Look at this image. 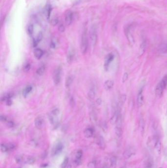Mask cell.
Returning a JSON list of instances; mask_svg holds the SVG:
<instances>
[{
    "label": "cell",
    "instance_id": "11",
    "mask_svg": "<svg viewBox=\"0 0 167 168\" xmlns=\"http://www.w3.org/2000/svg\"><path fill=\"white\" fill-rule=\"evenodd\" d=\"M126 35L127 37V38L129 40V42L130 44V45H133L134 44V39L132 35L131 34L130 31V28H127L126 30Z\"/></svg>",
    "mask_w": 167,
    "mask_h": 168
},
{
    "label": "cell",
    "instance_id": "40",
    "mask_svg": "<svg viewBox=\"0 0 167 168\" xmlns=\"http://www.w3.org/2000/svg\"><path fill=\"white\" fill-rule=\"evenodd\" d=\"M58 31H59V32H60V33H63L65 31V27H64V26L63 24H60L59 26V27H58Z\"/></svg>",
    "mask_w": 167,
    "mask_h": 168
},
{
    "label": "cell",
    "instance_id": "44",
    "mask_svg": "<svg viewBox=\"0 0 167 168\" xmlns=\"http://www.w3.org/2000/svg\"><path fill=\"white\" fill-rule=\"evenodd\" d=\"M75 104V102H74V99L73 97H72L70 99V105L72 107H74Z\"/></svg>",
    "mask_w": 167,
    "mask_h": 168
},
{
    "label": "cell",
    "instance_id": "32",
    "mask_svg": "<svg viewBox=\"0 0 167 168\" xmlns=\"http://www.w3.org/2000/svg\"><path fill=\"white\" fill-rule=\"evenodd\" d=\"M32 90V87L31 86H28L24 91L23 92V95L24 96H26Z\"/></svg>",
    "mask_w": 167,
    "mask_h": 168
},
{
    "label": "cell",
    "instance_id": "50",
    "mask_svg": "<svg viewBox=\"0 0 167 168\" xmlns=\"http://www.w3.org/2000/svg\"><path fill=\"white\" fill-rule=\"evenodd\" d=\"M161 168V167H160V168Z\"/></svg>",
    "mask_w": 167,
    "mask_h": 168
},
{
    "label": "cell",
    "instance_id": "26",
    "mask_svg": "<svg viewBox=\"0 0 167 168\" xmlns=\"http://www.w3.org/2000/svg\"><path fill=\"white\" fill-rule=\"evenodd\" d=\"M74 52L72 51H70L67 55V62L69 64L71 63L74 59Z\"/></svg>",
    "mask_w": 167,
    "mask_h": 168
},
{
    "label": "cell",
    "instance_id": "19",
    "mask_svg": "<svg viewBox=\"0 0 167 168\" xmlns=\"http://www.w3.org/2000/svg\"><path fill=\"white\" fill-rule=\"evenodd\" d=\"M158 52L160 54L167 53V43L160 45L158 47Z\"/></svg>",
    "mask_w": 167,
    "mask_h": 168
},
{
    "label": "cell",
    "instance_id": "8",
    "mask_svg": "<svg viewBox=\"0 0 167 168\" xmlns=\"http://www.w3.org/2000/svg\"><path fill=\"white\" fill-rule=\"evenodd\" d=\"M114 58H115L114 55L112 53H110L106 56L104 62V68L105 69H108L109 65L114 60Z\"/></svg>",
    "mask_w": 167,
    "mask_h": 168
},
{
    "label": "cell",
    "instance_id": "20",
    "mask_svg": "<svg viewBox=\"0 0 167 168\" xmlns=\"http://www.w3.org/2000/svg\"><path fill=\"white\" fill-rule=\"evenodd\" d=\"M98 145L99 146L100 148L102 149H104L106 147L105 143L104 140L102 136L99 137L98 140Z\"/></svg>",
    "mask_w": 167,
    "mask_h": 168
},
{
    "label": "cell",
    "instance_id": "14",
    "mask_svg": "<svg viewBox=\"0 0 167 168\" xmlns=\"http://www.w3.org/2000/svg\"><path fill=\"white\" fill-rule=\"evenodd\" d=\"M154 148L158 154H160L161 150V141L158 138H155L154 141Z\"/></svg>",
    "mask_w": 167,
    "mask_h": 168
},
{
    "label": "cell",
    "instance_id": "10",
    "mask_svg": "<svg viewBox=\"0 0 167 168\" xmlns=\"http://www.w3.org/2000/svg\"><path fill=\"white\" fill-rule=\"evenodd\" d=\"M122 123L121 122H118L116 123V126L115 128V133L116 136L118 138H120L122 134Z\"/></svg>",
    "mask_w": 167,
    "mask_h": 168
},
{
    "label": "cell",
    "instance_id": "37",
    "mask_svg": "<svg viewBox=\"0 0 167 168\" xmlns=\"http://www.w3.org/2000/svg\"><path fill=\"white\" fill-rule=\"evenodd\" d=\"M58 23V20L57 18H53L51 20V24L53 26H56Z\"/></svg>",
    "mask_w": 167,
    "mask_h": 168
},
{
    "label": "cell",
    "instance_id": "28",
    "mask_svg": "<svg viewBox=\"0 0 167 168\" xmlns=\"http://www.w3.org/2000/svg\"><path fill=\"white\" fill-rule=\"evenodd\" d=\"M1 149L3 152H7L9 151V148L8 144H2L1 145Z\"/></svg>",
    "mask_w": 167,
    "mask_h": 168
},
{
    "label": "cell",
    "instance_id": "9",
    "mask_svg": "<svg viewBox=\"0 0 167 168\" xmlns=\"http://www.w3.org/2000/svg\"><path fill=\"white\" fill-rule=\"evenodd\" d=\"M44 121L43 119L41 117H38L34 121V124L35 127L38 129H41L43 127Z\"/></svg>",
    "mask_w": 167,
    "mask_h": 168
},
{
    "label": "cell",
    "instance_id": "34",
    "mask_svg": "<svg viewBox=\"0 0 167 168\" xmlns=\"http://www.w3.org/2000/svg\"><path fill=\"white\" fill-rule=\"evenodd\" d=\"M33 30H34V27H33V25H32V24L29 25L28 28V34L29 36H31L33 34Z\"/></svg>",
    "mask_w": 167,
    "mask_h": 168
},
{
    "label": "cell",
    "instance_id": "5",
    "mask_svg": "<svg viewBox=\"0 0 167 168\" xmlns=\"http://www.w3.org/2000/svg\"><path fill=\"white\" fill-rule=\"evenodd\" d=\"M136 154V149L133 147H128L123 153L124 158L129 159Z\"/></svg>",
    "mask_w": 167,
    "mask_h": 168
},
{
    "label": "cell",
    "instance_id": "46",
    "mask_svg": "<svg viewBox=\"0 0 167 168\" xmlns=\"http://www.w3.org/2000/svg\"><path fill=\"white\" fill-rule=\"evenodd\" d=\"M56 43H55L54 42L52 41V42H51V44H50V47H51V48H53V49H54V48H56Z\"/></svg>",
    "mask_w": 167,
    "mask_h": 168
},
{
    "label": "cell",
    "instance_id": "22",
    "mask_svg": "<svg viewBox=\"0 0 167 168\" xmlns=\"http://www.w3.org/2000/svg\"><path fill=\"white\" fill-rule=\"evenodd\" d=\"M87 95H88V97L89 98V99H94L95 98V95H96V92H95V89L93 88L90 89Z\"/></svg>",
    "mask_w": 167,
    "mask_h": 168
},
{
    "label": "cell",
    "instance_id": "38",
    "mask_svg": "<svg viewBox=\"0 0 167 168\" xmlns=\"http://www.w3.org/2000/svg\"><path fill=\"white\" fill-rule=\"evenodd\" d=\"M15 157H15V160H16V161L17 163H21L23 161V158L21 155H18V156H15Z\"/></svg>",
    "mask_w": 167,
    "mask_h": 168
},
{
    "label": "cell",
    "instance_id": "45",
    "mask_svg": "<svg viewBox=\"0 0 167 168\" xmlns=\"http://www.w3.org/2000/svg\"><path fill=\"white\" fill-rule=\"evenodd\" d=\"M1 121H4V122L7 121V118L6 116L2 115V116H1Z\"/></svg>",
    "mask_w": 167,
    "mask_h": 168
},
{
    "label": "cell",
    "instance_id": "35",
    "mask_svg": "<svg viewBox=\"0 0 167 168\" xmlns=\"http://www.w3.org/2000/svg\"><path fill=\"white\" fill-rule=\"evenodd\" d=\"M96 168V161H92L89 162L87 164V168Z\"/></svg>",
    "mask_w": 167,
    "mask_h": 168
},
{
    "label": "cell",
    "instance_id": "15",
    "mask_svg": "<svg viewBox=\"0 0 167 168\" xmlns=\"http://www.w3.org/2000/svg\"><path fill=\"white\" fill-rule=\"evenodd\" d=\"M114 81L111 80L106 81L104 84V88L106 91H109L112 89L114 86Z\"/></svg>",
    "mask_w": 167,
    "mask_h": 168
},
{
    "label": "cell",
    "instance_id": "18",
    "mask_svg": "<svg viewBox=\"0 0 167 168\" xmlns=\"http://www.w3.org/2000/svg\"><path fill=\"white\" fill-rule=\"evenodd\" d=\"M94 134V130L92 128H87L84 131V135L87 138H91Z\"/></svg>",
    "mask_w": 167,
    "mask_h": 168
},
{
    "label": "cell",
    "instance_id": "31",
    "mask_svg": "<svg viewBox=\"0 0 167 168\" xmlns=\"http://www.w3.org/2000/svg\"><path fill=\"white\" fill-rule=\"evenodd\" d=\"M153 161L151 159H149L145 165V168H153Z\"/></svg>",
    "mask_w": 167,
    "mask_h": 168
},
{
    "label": "cell",
    "instance_id": "3",
    "mask_svg": "<svg viewBox=\"0 0 167 168\" xmlns=\"http://www.w3.org/2000/svg\"><path fill=\"white\" fill-rule=\"evenodd\" d=\"M89 36H90V41H91L92 45L93 46H95L97 43V42L98 36H97V29L95 26H92L90 29V33H89Z\"/></svg>",
    "mask_w": 167,
    "mask_h": 168
},
{
    "label": "cell",
    "instance_id": "4",
    "mask_svg": "<svg viewBox=\"0 0 167 168\" xmlns=\"http://www.w3.org/2000/svg\"><path fill=\"white\" fill-rule=\"evenodd\" d=\"M61 68L60 67H58L55 70L53 73V81L55 85H58L60 83L61 80Z\"/></svg>",
    "mask_w": 167,
    "mask_h": 168
},
{
    "label": "cell",
    "instance_id": "7",
    "mask_svg": "<svg viewBox=\"0 0 167 168\" xmlns=\"http://www.w3.org/2000/svg\"><path fill=\"white\" fill-rule=\"evenodd\" d=\"M64 149L63 145L61 143H57L55 147L53 148L52 150V155L53 156H56L60 154Z\"/></svg>",
    "mask_w": 167,
    "mask_h": 168
},
{
    "label": "cell",
    "instance_id": "21",
    "mask_svg": "<svg viewBox=\"0 0 167 168\" xmlns=\"http://www.w3.org/2000/svg\"><path fill=\"white\" fill-rule=\"evenodd\" d=\"M140 130L141 132V134L142 135H143L145 132V121L143 119H141L140 121Z\"/></svg>",
    "mask_w": 167,
    "mask_h": 168
},
{
    "label": "cell",
    "instance_id": "39",
    "mask_svg": "<svg viewBox=\"0 0 167 168\" xmlns=\"http://www.w3.org/2000/svg\"><path fill=\"white\" fill-rule=\"evenodd\" d=\"M43 38V35L42 33H39L37 36V38L36 39V40L37 41V42L39 43V42L41 41V40Z\"/></svg>",
    "mask_w": 167,
    "mask_h": 168
},
{
    "label": "cell",
    "instance_id": "13",
    "mask_svg": "<svg viewBox=\"0 0 167 168\" xmlns=\"http://www.w3.org/2000/svg\"><path fill=\"white\" fill-rule=\"evenodd\" d=\"M137 104L139 107H142L144 104V96L143 94V89H141L139 91L137 96Z\"/></svg>",
    "mask_w": 167,
    "mask_h": 168
},
{
    "label": "cell",
    "instance_id": "51",
    "mask_svg": "<svg viewBox=\"0 0 167 168\" xmlns=\"http://www.w3.org/2000/svg\"></svg>",
    "mask_w": 167,
    "mask_h": 168
},
{
    "label": "cell",
    "instance_id": "23",
    "mask_svg": "<svg viewBox=\"0 0 167 168\" xmlns=\"http://www.w3.org/2000/svg\"><path fill=\"white\" fill-rule=\"evenodd\" d=\"M110 167L111 168H115L117 165V159L115 156H112L110 159Z\"/></svg>",
    "mask_w": 167,
    "mask_h": 168
},
{
    "label": "cell",
    "instance_id": "6",
    "mask_svg": "<svg viewBox=\"0 0 167 168\" xmlns=\"http://www.w3.org/2000/svg\"><path fill=\"white\" fill-rule=\"evenodd\" d=\"M83 156V152L81 150H78L75 156V159L74 161V166L77 167L79 166L81 163V159Z\"/></svg>",
    "mask_w": 167,
    "mask_h": 168
},
{
    "label": "cell",
    "instance_id": "47",
    "mask_svg": "<svg viewBox=\"0 0 167 168\" xmlns=\"http://www.w3.org/2000/svg\"><path fill=\"white\" fill-rule=\"evenodd\" d=\"M96 103H97V104L98 105H100L102 104V99L101 98H98L97 99V100H96Z\"/></svg>",
    "mask_w": 167,
    "mask_h": 168
},
{
    "label": "cell",
    "instance_id": "33",
    "mask_svg": "<svg viewBox=\"0 0 167 168\" xmlns=\"http://www.w3.org/2000/svg\"><path fill=\"white\" fill-rule=\"evenodd\" d=\"M69 163V158L68 157H65L63 162L62 163L61 165V168H66L68 164Z\"/></svg>",
    "mask_w": 167,
    "mask_h": 168
},
{
    "label": "cell",
    "instance_id": "42",
    "mask_svg": "<svg viewBox=\"0 0 167 168\" xmlns=\"http://www.w3.org/2000/svg\"><path fill=\"white\" fill-rule=\"evenodd\" d=\"M51 11H52V8L50 6L48 8V11H47V13H48V14H47V16H48V18L50 19V14H51Z\"/></svg>",
    "mask_w": 167,
    "mask_h": 168
},
{
    "label": "cell",
    "instance_id": "17",
    "mask_svg": "<svg viewBox=\"0 0 167 168\" xmlns=\"http://www.w3.org/2000/svg\"><path fill=\"white\" fill-rule=\"evenodd\" d=\"M74 80V77L72 75L68 76L65 80V86L66 88H69L72 85Z\"/></svg>",
    "mask_w": 167,
    "mask_h": 168
},
{
    "label": "cell",
    "instance_id": "25",
    "mask_svg": "<svg viewBox=\"0 0 167 168\" xmlns=\"http://www.w3.org/2000/svg\"><path fill=\"white\" fill-rule=\"evenodd\" d=\"M146 48V43L145 41H144L141 44L140 46L139 50L140 56H142L145 53Z\"/></svg>",
    "mask_w": 167,
    "mask_h": 168
},
{
    "label": "cell",
    "instance_id": "2",
    "mask_svg": "<svg viewBox=\"0 0 167 168\" xmlns=\"http://www.w3.org/2000/svg\"><path fill=\"white\" fill-rule=\"evenodd\" d=\"M88 48V39L87 34V30L84 29L82 34L80 42V51L82 54H85Z\"/></svg>",
    "mask_w": 167,
    "mask_h": 168
},
{
    "label": "cell",
    "instance_id": "24",
    "mask_svg": "<svg viewBox=\"0 0 167 168\" xmlns=\"http://www.w3.org/2000/svg\"><path fill=\"white\" fill-rule=\"evenodd\" d=\"M46 67L45 65H42L40 67H39L36 70V73L39 76H42L44 74L45 71Z\"/></svg>",
    "mask_w": 167,
    "mask_h": 168
},
{
    "label": "cell",
    "instance_id": "29",
    "mask_svg": "<svg viewBox=\"0 0 167 168\" xmlns=\"http://www.w3.org/2000/svg\"><path fill=\"white\" fill-rule=\"evenodd\" d=\"M25 162L28 164L32 165L35 163V159L34 158V157H33L29 156V157H28V158L26 159Z\"/></svg>",
    "mask_w": 167,
    "mask_h": 168
},
{
    "label": "cell",
    "instance_id": "12",
    "mask_svg": "<svg viewBox=\"0 0 167 168\" xmlns=\"http://www.w3.org/2000/svg\"><path fill=\"white\" fill-rule=\"evenodd\" d=\"M73 20V14L72 12H68L65 16V23L67 26H69L72 23Z\"/></svg>",
    "mask_w": 167,
    "mask_h": 168
},
{
    "label": "cell",
    "instance_id": "48",
    "mask_svg": "<svg viewBox=\"0 0 167 168\" xmlns=\"http://www.w3.org/2000/svg\"><path fill=\"white\" fill-rule=\"evenodd\" d=\"M102 168H108V167H107V166L106 165H104L102 167Z\"/></svg>",
    "mask_w": 167,
    "mask_h": 168
},
{
    "label": "cell",
    "instance_id": "30",
    "mask_svg": "<svg viewBox=\"0 0 167 168\" xmlns=\"http://www.w3.org/2000/svg\"><path fill=\"white\" fill-rule=\"evenodd\" d=\"M59 110L57 108L54 109L51 112V117L53 118H56L59 115Z\"/></svg>",
    "mask_w": 167,
    "mask_h": 168
},
{
    "label": "cell",
    "instance_id": "36",
    "mask_svg": "<svg viewBox=\"0 0 167 168\" xmlns=\"http://www.w3.org/2000/svg\"><path fill=\"white\" fill-rule=\"evenodd\" d=\"M128 76H129L128 73H127V72H125L123 74V76H122V83H124L128 80Z\"/></svg>",
    "mask_w": 167,
    "mask_h": 168
},
{
    "label": "cell",
    "instance_id": "1",
    "mask_svg": "<svg viewBox=\"0 0 167 168\" xmlns=\"http://www.w3.org/2000/svg\"><path fill=\"white\" fill-rule=\"evenodd\" d=\"M167 86V75H166L158 83L155 89V93L157 96L159 97H161L165 89Z\"/></svg>",
    "mask_w": 167,
    "mask_h": 168
},
{
    "label": "cell",
    "instance_id": "41",
    "mask_svg": "<svg viewBox=\"0 0 167 168\" xmlns=\"http://www.w3.org/2000/svg\"><path fill=\"white\" fill-rule=\"evenodd\" d=\"M30 65L29 64H27L24 67V70L25 71H28L30 69Z\"/></svg>",
    "mask_w": 167,
    "mask_h": 168
},
{
    "label": "cell",
    "instance_id": "27",
    "mask_svg": "<svg viewBox=\"0 0 167 168\" xmlns=\"http://www.w3.org/2000/svg\"><path fill=\"white\" fill-rule=\"evenodd\" d=\"M126 99H127V96L125 94H122L120 97V101H119V105L118 107L120 108V107H121V106H122L124 102L126 101Z\"/></svg>",
    "mask_w": 167,
    "mask_h": 168
},
{
    "label": "cell",
    "instance_id": "43",
    "mask_svg": "<svg viewBox=\"0 0 167 168\" xmlns=\"http://www.w3.org/2000/svg\"><path fill=\"white\" fill-rule=\"evenodd\" d=\"M7 125L9 127H13L14 126V123L11 121H9L8 122V123H7Z\"/></svg>",
    "mask_w": 167,
    "mask_h": 168
},
{
    "label": "cell",
    "instance_id": "49",
    "mask_svg": "<svg viewBox=\"0 0 167 168\" xmlns=\"http://www.w3.org/2000/svg\"><path fill=\"white\" fill-rule=\"evenodd\" d=\"M120 168H126V166H122V167H121Z\"/></svg>",
    "mask_w": 167,
    "mask_h": 168
},
{
    "label": "cell",
    "instance_id": "16",
    "mask_svg": "<svg viewBox=\"0 0 167 168\" xmlns=\"http://www.w3.org/2000/svg\"><path fill=\"white\" fill-rule=\"evenodd\" d=\"M33 54H34V56L37 59L40 60L43 56L44 52H43V51L41 49L36 48L34 50V51L33 52Z\"/></svg>",
    "mask_w": 167,
    "mask_h": 168
}]
</instances>
